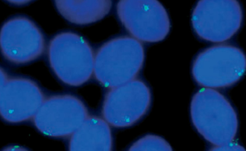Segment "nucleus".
<instances>
[{
	"instance_id": "obj_10",
	"label": "nucleus",
	"mask_w": 246,
	"mask_h": 151,
	"mask_svg": "<svg viewBox=\"0 0 246 151\" xmlns=\"http://www.w3.org/2000/svg\"><path fill=\"white\" fill-rule=\"evenodd\" d=\"M191 113L193 121L203 122L201 125L211 122V127L213 122V135L215 133V122L218 135L219 131L232 136V134L234 135L236 132L238 126L234 125H238L236 112L226 98L216 89L203 88L197 92L192 100Z\"/></svg>"
},
{
	"instance_id": "obj_3",
	"label": "nucleus",
	"mask_w": 246,
	"mask_h": 151,
	"mask_svg": "<svg viewBox=\"0 0 246 151\" xmlns=\"http://www.w3.org/2000/svg\"><path fill=\"white\" fill-rule=\"evenodd\" d=\"M246 58L240 49L221 43L200 53L192 67L193 78L203 88L216 89L229 87L238 82L245 72Z\"/></svg>"
},
{
	"instance_id": "obj_12",
	"label": "nucleus",
	"mask_w": 246,
	"mask_h": 151,
	"mask_svg": "<svg viewBox=\"0 0 246 151\" xmlns=\"http://www.w3.org/2000/svg\"><path fill=\"white\" fill-rule=\"evenodd\" d=\"M61 15L69 22L78 25H86L100 20L109 12L110 0H55Z\"/></svg>"
},
{
	"instance_id": "obj_1",
	"label": "nucleus",
	"mask_w": 246,
	"mask_h": 151,
	"mask_svg": "<svg viewBox=\"0 0 246 151\" xmlns=\"http://www.w3.org/2000/svg\"><path fill=\"white\" fill-rule=\"evenodd\" d=\"M144 58L141 42L131 36L115 38L95 53L93 76L108 89L118 86L137 78Z\"/></svg>"
},
{
	"instance_id": "obj_7",
	"label": "nucleus",
	"mask_w": 246,
	"mask_h": 151,
	"mask_svg": "<svg viewBox=\"0 0 246 151\" xmlns=\"http://www.w3.org/2000/svg\"><path fill=\"white\" fill-rule=\"evenodd\" d=\"M151 99L149 87L137 78L108 89L103 104L102 118L113 127L130 126L146 113Z\"/></svg>"
},
{
	"instance_id": "obj_11",
	"label": "nucleus",
	"mask_w": 246,
	"mask_h": 151,
	"mask_svg": "<svg viewBox=\"0 0 246 151\" xmlns=\"http://www.w3.org/2000/svg\"><path fill=\"white\" fill-rule=\"evenodd\" d=\"M70 151H110L113 140L110 126L102 118L89 115L69 138Z\"/></svg>"
},
{
	"instance_id": "obj_13",
	"label": "nucleus",
	"mask_w": 246,
	"mask_h": 151,
	"mask_svg": "<svg viewBox=\"0 0 246 151\" xmlns=\"http://www.w3.org/2000/svg\"><path fill=\"white\" fill-rule=\"evenodd\" d=\"M28 150L25 147L21 146L16 145H11L6 146L4 148L3 151H27Z\"/></svg>"
},
{
	"instance_id": "obj_2",
	"label": "nucleus",
	"mask_w": 246,
	"mask_h": 151,
	"mask_svg": "<svg viewBox=\"0 0 246 151\" xmlns=\"http://www.w3.org/2000/svg\"><path fill=\"white\" fill-rule=\"evenodd\" d=\"M47 53L51 69L65 84L80 86L93 76L95 53L80 35L70 32L57 34L50 41Z\"/></svg>"
},
{
	"instance_id": "obj_5",
	"label": "nucleus",
	"mask_w": 246,
	"mask_h": 151,
	"mask_svg": "<svg viewBox=\"0 0 246 151\" xmlns=\"http://www.w3.org/2000/svg\"><path fill=\"white\" fill-rule=\"evenodd\" d=\"M117 9L119 18L128 32L141 42H160L169 32L168 14L157 0H120Z\"/></svg>"
},
{
	"instance_id": "obj_6",
	"label": "nucleus",
	"mask_w": 246,
	"mask_h": 151,
	"mask_svg": "<svg viewBox=\"0 0 246 151\" xmlns=\"http://www.w3.org/2000/svg\"><path fill=\"white\" fill-rule=\"evenodd\" d=\"M89 114L82 101L68 94L46 97L32 120L35 126L46 136L69 138Z\"/></svg>"
},
{
	"instance_id": "obj_8",
	"label": "nucleus",
	"mask_w": 246,
	"mask_h": 151,
	"mask_svg": "<svg viewBox=\"0 0 246 151\" xmlns=\"http://www.w3.org/2000/svg\"><path fill=\"white\" fill-rule=\"evenodd\" d=\"M0 45L5 58L17 64L38 58L45 47L40 30L32 21L23 16L12 18L4 24L0 30Z\"/></svg>"
},
{
	"instance_id": "obj_9",
	"label": "nucleus",
	"mask_w": 246,
	"mask_h": 151,
	"mask_svg": "<svg viewBox=\"0 0 246 151\" xmlns=\"http://www.w3.org/2000/svg\"><path fill=\"white\" fill-rule=\"evenodd\" d=\"M46 97L34 82L26 78L8 77L0 84V114L7 122L32 120Z\"/></svg>"
},
{
	"instance_id": "obj_4",
	"label": "nucleus",
	"mask_w": 246,
	"mask_h": 151,
	"mask_svg": "<svg viewBox=\"0 0 246 151\" xmlns=\"http://www.w3.org/2000/svg\"><path fill=\"white\" fill-rule=\"evenodd\" d=\"M242 11L236 0H201L192 15L193 29L200 38L221 43L230 39L240 29Z\"/></svg>"
}]
</instances>
